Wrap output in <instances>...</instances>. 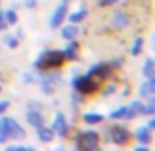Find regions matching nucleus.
<instances>
[{"label": "nucleus", "instance_id": "nucleus-35", "mask_svg": "<svg viewBox=\"0 0 155 151\" xmlns=\"http://www.w3.org/2000/svg\"><path fill=\"white\" fill-rule=\"evenodd\" d=\"M0 90H2V87H0Z\"/></svg>", "mask_w": 155, "mask_h": 151}, {"label": "nucleus", "instance_id": "nucleus-16", "mask_svg": "<svg viewBox=\"0 0 155 151\" xmlns=\"http://www.w3.org/2000/svg\"><path fill=\"white\" fill-rule=\"evenodd\" d=\"M136 137H137L140 143H149V141H151V130L149 128H140L136 132Z\"/></svg>", "mask_w": 155, "mask_h": 151}, {"label": "nucleus", "instance_id": "nucleus-12", "mask_svg": "<svg viewBox=\"0 0 155 151\" xmlns=\"http://www.w3.org/2000/svg\"><path fill=\"white\" fill-rule=\"evenodd\" d=\"M69 47L63 51V55H65V59H71V61H75L77 57H79V41H75V39H69Z\"/></svg>", "mask_w": 155, "mask_h": 151}, {"label": "nucleus", "instance_id": "nucleus-29", "mask_svg": "<svg viewBox=\"0 0 155 151\" xmlns=\"http://www.w3.org/2000/svg\"><path fill=\"white\" fill-rule=\"evenodd\" d=\"M114 92H116V87H114V84H110V87H106V90H104V94L108 96V94H114Z\"/></svg>", "mask_w": 155, "mask_h": 151}, {"label": "nucleus", "instance_id": "nucleus-18", "mask_svg": "<svg viewBox=\"0 0 155 151\" xmlns=\"http://www.w3.org/2000/svg\"><path fill=\"white\" fill-rule=\"evenodd\" d=\"M143 77L145 79H153V59H147L143 63Z\"/></svg>", "mask_w": 155, "mask_h": 151}, {"label": "nucleus", "instance_id": "nucleus-32", "mask_svg": "<svg viewBox=\"0 0 155 151\" xmlns=\"http://www.w3.org/2000/svg\"><path fill=\"white\" fill-rule=\"evenodd\" d=\"M147 128H149V130L155 128V120H149V122H147Z\"/></svg>", "mask_w": 155, "mask_h": 151}, {"label": "nucleus", "instance_id": "nucleus-22", "mask_svg": "<svg viewBox=\"0 0 155 151\" xmlns=\"http://www.w3.org/2000/svg\"><path fill=\"white\" fill-rule=\"evenodd\" d=\"M153 110H155V102H153V98H149V102L143 106V108H141V114H147V116H151Z\"/></svg>", "mask_w": 155, "mask_h": 151}, {"label": "nucleus", "instance_id": "nucleus-34", "mask_svg": "<svg viewBox=\"0 0 155 151\" xmlns=\"http://www.w3.org/2000/svg\"><path fill=\"white\" fill-rule=\"evenodd\" d=\"M100 2H102L104 6H106V4H114V2H116V0H100Z\"/></svg>", "mask_w": 155, "mask_h": 151}, {"label": "nucleus", "instance_id": "nucleus-1", "mask_svg": "<svg viewBox=\"0 0 155 151\" xmlns=\"http://www.w3.org/2000/svg\"><path fill=\"white\" fill-rule=\"evenodd\" d=\"M100 84V77L96 75H84V77H75L73 79V87L75 90H79L81 94H91L98 88Z\"/></svg>", "mask_w": 155, "mask_h": 151}, {"label": "nucleus", "instance_id": "nucleus-11", "mask_svg": "<svg viewBox=\"0 0 155 151\" xmlns=\"http://www.w3.org/2000/svg\"><path fill=\"white\" fill-rule=\"evenodd\" d=\"M141 108H143V104H141V102H132V104H128L124 118H126V120H132V118L140 116V114H141Z\"/></svg>", "mask_w": 155, "mask_h": 151}, {"label": "nucleus", "instance_id": "nucleus-21", "mask_svg": "<svg viewBox=\"0 0 155 151\" xmlns=\"http://www.w3.org/2000/svg\"><path fill=\"white\" fill-rule=\"evenodd\" d=\"M114 24H116V28H126V26H128V18H126V14H118L116 18H114Z\"/></svg>", "mask_w": 155, "mask_h": 151}, {"label": "nucleus", "instance_id": "nucleus-31", "mask_svg": "<svg viewBox=\"0 0 155 151\" xmlns=\"http://www.w3.org/2000/svg\"><path fill=\"white\" fill-rule=\"evenodd\" d=\"M28 110H39V106H38V102H31V104H30V108H28Z\"/></svg>", "mask_w": 155, "mask_h": 151}, {"label": "nucleus", "instance_id": "nucleus-9", "mask_svg": "<svg viewBox=\"0 0 155 151\" xmlns=\"http://www.w3.org/2000/svg\"><path fill=\"white\" fill-rule=\"evenodd\" d=\"M153 92H155V83L153 79H147L143 84L140 87V98H153Z\"/></svg>", "mask_w": 155, "mask_h": 151}, {"label": "nucleus", "instance_id": "nucleus-5", "mask_svg": "<svg viewBox=\"0 0 155 151\" xmlns=\"http://www.w3.org/2000/svg\"><path fill=\"white\" fill-rule=\"evenodd\" d=\"M2 122H4V128H6V132H8V137H18V140H24V137H26V130L16 120H12V118H2Z\"/></svg>", "mask_w": 155, "mask_h": 151}, {"label": "nucleus", "instance_id": "nucleus-3", "mask_svg": "<svg viewBox=\"0 0 155 151\" xmlns=\"http://www.w3.org/2000/svg\"><path fill=\"white\" fill-rule=\"evenodd\" d=\"M77 147L83 149V151H92L98 147V133L94 132H87V133H79L75 140Z\"/></svg>", "mask_w": 155, "mask_h": 151}, {"label": "nucleus", "instance_id": "nucleus-26", "mask_svg": "<svg viewBox=\"0 0 155 151\" xmlns=\"http://www.w3.org/2000/svg\"><path fill=\"white\" fill-rule=\"evenodd\" d=\"M8 151H34V147H24V145H8Z\"/></svg>", "mask_w": 155, "mask_h": 151}, {"label": "nucleus", "instance_id": "nucleus-23", "mask_svg": "<svg viewBox=\"0 0 155 151\" xmlns=\"http://www.w3.org/2000/svg\"><path fill=\"white\" fill-rule=\"evenodd\" d=\"M8 140H10V137H8V132H6V128H4V122H2V118H0V143H6Z\"/></svg>", "mask_w": 155, "mask_h": 151}, {"label": "nucleus", "instance_id": "nucleus-19", "mask_svg": "<svg viewBox=\"0 0 155 151\" xmlns=\"http://www.w3.org/2000/svg\"><path fill=\"white\" fill-rule=\"evenodd\" d=\"M83 120L87 122V124H98V122H102L104 118L100 116V114H92V112H91V114H84Z\"/></svg>", "mask_w": 155, "mask_h": 151}, {"label": "nucleus", "instance_id": "nucleus-6", "mask_svg": "<svg viewBox=\"0 0 155 151\" xmlns=\"http://www.w3.org/2000/svg\"><path fill=\"white\" fill-rule=\"evenodd\" d=\"M65 18H67V2H63V4L57 6V10L53 12V16L49 20V28H51V30H57L59 26H63Z\"/></svg>", "mask_w": 155, "mask_h": 151}, {"label": "nucleus", "instance_id": "nucleus-13", "mask_svg": "<svg viewBox=\"0 0 155 151\" xmlns=\"http://www.w3.org/2000/svg\"><path fill=\"white\" fill-rule=\"evenodd\" d=\"M88 75H96V77H100V79H104V77H108L110 75V65H94V67H91V71H88Z\"/></svg>", "mask_w": 155, "mask_h": 151}, {"label": "nucleus", "instance_id": "nucleus-2", "mask_svg": "<svg viewBox=\"0 0 155 151\" xmlns=\"http://www.w3.org/2000/svg\"><path fill=\"white\" fill-rule=\"evenodd\" d=\"M63 61H65L63 51H49V53H43V55L35 61V67L43 69V71H47V69H57V67L63 65Z\"/></svg>", "mask_w": 155, "mask_h": 151}, {"label": "nucleus", "instance_id": "nucleus-28", "mask_svg": "<svg viewBox=\"0 0 155 151\" xmlns=\"http://www.w3.org/2000/svg\"><path fill=\"white\" fill-rule=\"evenodd\" d=\"M8 106H10V102L8 100H0V114H4L8 110Z\"/></svg>", "mask_w": 155, "mask_h": 151}, {"label": "nucleus", "instance_id": "nucleus-30", "mask_svg": "<svg viewBox=\"0 0 155 151\" xmlns=\"http://www.w3.org/2000/svg\"><path fill=\"white\" fill-rule=\"evenodd\" d=\"M6 26H8V24H6V20H4V14L0 12V30H4Z\"/></svg>", "mask_w": 155, "mask_h": 151}, {"label": "nucleus", "instance_id": "nucleus-27", "mask_svg": "<svg viewBox=\"0 0 155 151\" xmlns=\"http://www.w3.org/2000/svg\"><path fill=\"white\" fill-rule=\"evenodd\" d=\"M6 45H8V47H12V49H14V47L18 45V39H16L14 35H8V38H6Z\"/></svg>", "mask_w": 155, "mask_h": 151}, {"label": "nucleus", "instance_id": "nucleus-7", "mask_svg": "<svg viewBox=\"0 0 155 151\" xmlns=\"http://www.w3.org/2000/svg\"><path fill=\"white\" fill-rule=\"evenodd\" d=\"M51 130H53V136H59V137H65V136H67L69 124H67V120H65L63 114H57V116H55V122H53Z\"/></svg>", "mask_w": 155, "mask_h": 151}, {"label": "nucleus", "instance_id": "nucleus-8", "mask_svg": "<svg viewBox=\"0 0 155 151\" xmlns=\"http://www.w3.org/2000/svg\"><path fill=\"white\" fill-rule=\"evenodd\" d=\"M59 83H61L59 75H47V77H43V80H41V90L43 92H53L59 87Z\"/></svg>", "mask_w": 155, "mask_h": 151}, {"label": "nucleus", "instance_id": "nucleus-4", "mask_svg": "<svg viewBox=\"0 0 155 151\" xmlns=\"http://www.w3.org/2000/svg\"><path fill=\"white\" fill-rule=\"evenodd\" d=\"M108 140H112L116 145H124L130 141V132L124 126H112L108 130Z\"/></svg>", "mask_w": 155, "mask_h": 151}, {"label": "nucleus", "instance_id": "nucleus-14", "mask_svg": "<svg viewBox=\"0 0 155 151\" xmlns=\"http://www.w3.org/2000/svg\"><path fill=\"white\" fill-rule=\"evenodd\" d=\"M61 35H63L65 39H75L77 35H79V26H77V24L63 26V30H61Z\"/></svg>", "mask_w": 155, "mask_h": 151}, {"label": "nucleus", "instance_id": "nucleus-33", "mask_svg": "<svg viewBox=\"0 0 155 151\" xmlns=\"http://www.w3.org/2000/svg\"><path fill=\"white\" fill-rule=\"evenodd\" d=\"M26 6H35V0H26Z\"/></svg>", "mask_w": 155, "mask_h": 151}, {"label": "nucleus", "instance_id": "nucleus-25", "mask_svg": "<svg viewBox=\"0 0 155 151\" xmlns=\"http://www.w3.org/2000/svg\"><path fill=\"white\" fill-rule=\"evenodd\" d=\"M124 114H126V106H124V108H118V110H114V112L110 114V118L118 120V118H124Z\"/></svg>", "mask_w": 155, "mask_h": 151}, {"label": "nucleus", "instance_id": "nucleus-24", "mask_svg": "<svg viewBox=\"0 0 155 151\" xmlns=\"http://www.w3.org/2000/svg\"><path fill=\"white\" fill-rule=\"evenodd\" d=\"M141 47H143V39L137 38L136 41H134V47H132V55H137V53L141 51Z\"/></svg>", "mask_w": 155, "mask_h": 151}, {"label": "nucleus", "instance_id": "nucleus-20", "mask_svg": "<svg viewBox=\"0 0 155 151\" xmlns=\"http://www.w3.org/2000/svg\"><path fill=\"white\" fill-rule=\"evenodd\" d=\"M4 20H6L8 26H14V24L18 22V14H16L14 10H6V14H4Z\"/></svg>", "mask_w": 155, "mask_h": 151}, {"label": "nucleus", "instance_id": "nucleus-15", "mask_svg": "<svg viewBox=\"0 0 155 151\" xmlns=\"http://www.w3.org/2000/svg\"><path fill=\"white\" fill-rule=\"evenodd\" d=\"M38 137H39V141H43V143H49L53 140V130L45 128V126H39L38 128Z\"/></svg>", "mask_w": 155, "mask_h": 151}, {"label": "nucleus", "instance_id": "nucleus-10", "mask_svg": "<svg viewBox=\"0 0 155 151\" xmlns=\"http://www.w3.org/2000/svg\"><path fill=\"white\" fill-rule=\"evenodd\" d=\"M26 118H28V124L34 126V128L43 126V116H41V112H39V110H28Z\"/></svg>", "mask_w": 155, "mask_h": 151}, {"label": "nucleus", "instance_id": "nucleus-17", "mask_svg": "<svg viewBox=\"0 0 155 151\" xmlns=\"http://www.w3.org/2000/svg\"><path fill=\"white\" fill-rule=\"evenodd\" d=\"M84 16H87V8L83 6L79 12H75V14L69 16V20H71V24H79V22H83V20H84Z\"/></svg>", "mask_w": 155, "mask_h": 151}]
</instances>
